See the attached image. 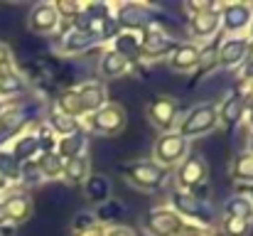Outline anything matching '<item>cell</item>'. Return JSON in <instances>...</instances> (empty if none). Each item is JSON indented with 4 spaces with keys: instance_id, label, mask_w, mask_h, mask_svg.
Wrapping results in <instances>:
<instances>
[{
    "instance_id": "obj_8",
    "label": "cell",
    "mask_w": 253,
    "mask_h": 236,
    "mask_svg": "<svg viewBox=\"0 0 253 236\" xmlns=\"http://www.w3.org/2000/svg\"><path fill=\"white\" fill-rule=\"evenodd\" d=\"M150 116H153V121L158 126H163V128L169 126L174 121V101L168 98V96H158L153 101V106H150Z\"/></svg>"
},
{
    "instance_id": "obj_25",
    "label": "cell",
    "mask_w": 253,
    "mask_h": 236,
    "mask_svg": "<svg viewBox=\"0 0 253 236\" xmlns=\"http://www.w3.org/2000/svg\"><path fill=\"white\" fill-rule=\"evenodd\" d=\"M116 49H118L121 57H130V54H135L140 49V40L135 35H121L116 40Z\"/></svg>"
},
{
    "instance_id": "obj_19",
    "label": "cell",
    "mask_w": 253,
    "mask_h": 236,
    "mask_svg": "<svg viewBox=\"0 0 253 236\" xmlns=\"http://www.w3.org/2000/svg\"><path fill=\"white\" fill-rule=\"evenodd\" d=\"M174 204H177L182 212L192 214V217H199V214L207 212L204 202H202L199 197H194V194H174Z\"/></svg>"
},
{
    "instance_id": "obj_12",
    "label": "cell",
    "mask_w": 253,
    "mask_h": 236,
    "mask_svg": "<svg viewBox=\"0 0 253 236\" xmlns=\"http://www.w3.org/2000/svg\"><path fill=\"white\" fill-rule=\"evenodd\" d=\"M91 42H96V35H93L91 30H72V32L64 37V49L79 52V49H86Z\"/></svg>"
},
{
    "instance_id": "obj_1",
    "label": "cell",
    "mask_w": 253,
    "mask_h": 236,
    "mask_svg": "<svg viewBox=\"0 0 253 236\" xmlns=\"http://www.w3.org/2000/svg\"><path fill=\"white\" fill-rule=\"evenodd\" d=\"M214 126H216L214 106H197L182 123V136H202V133H209Z\"/></svg>"
},
{
    "instance_id": "obj_32",
    "label": "cell",
    "mask_w": 253,
    "mask_h": 236,
    "mask_svg": "<svg viewBox=\"0 0 253 236\" xmlns=\"http://www.w3.org/2000/svg\"><path fill=\"white\" fill-rule=\"evenodd\" d=\"M103 219H116V217H121V207L118 204H106V207H101V212H98Z\"/></svg>"
},
{
    "instance_id": "obj_30",
    "label": "cell",
    "mask_w": 253,
    "mask_h": 236,
    "mask_svg": "<svg viewBox=\"0 0 253 236\" xmlns=\"http://www.w3.org/2000/svg\"><path fill=\"white\" fill-rule=\"evenodd\" d=\"M52 126H54L59 133H69V136H72V131L77 128V121H74V118H69V116L57 113V116H52Z\"/></svg>"
},
{
    "instance_id": "obj_28",
    "label": "cell",
    "mask_w": 253,
    "mask_h": 236,
    "mask_svg": "<svg viewBox=\"0 0 253 236\" xmlns=\"http://www.w3.org/2000/svg\"><path fill=\"white\" fill-rule=\"evenodd\" d=\"M241 111H244V101L241 98H229L224 103V121L226 123H236L241 118Z\"/></svg>"
},
{
    "instance_id": "obj_24",
    "label": "cell",
    "mask_w": 253,
    "mask_h": 236,
    "mask_svg": "<svg viewBox=\"0 0 253 236\" xmlns=\"http://www.w3.org/2000/svg\"><path fill=\"white\" fill-rule=\"evenodd\" d=\"M22 89H25V81L17 74H2L0 77V96H12V94H20Z\"/></svg>"
},
{
    "instance_id": "obj_18",
    "label": "cell",
    "mask_w": 253,
    "mask_h": 236,
    "mask_svg": "<svg viewBox=\"0 0 253 236\" xmlns=\"http://www.w3.org/2000/svg\"><path fill=\"white\" fill-rule=\"evenodd\" d=\"M226 214H229V219L249 222L251 214H253V207L249 204V199H244V197H234L231 202H226Z\"/></svg>"
},
{
    "instance_id": "obj_38",
    "label": "cell",
    "mask_w": 253,
    "mask_h": 236,
    "mask_svg": "<svg viewBox=\"0 0 253 236\" xmlns=\"http://www.w3.org/2000/svg\"><path fill=\"white\" fill-rule=\"evenodd\" d=\"M251 194H253V189H251Z\"/></svg>"
},
{
    "instance_id": "obj_14",
    "label": "cell",
    "mask_w": 253,
    "mask_h": 236,
    "mask_svg": "<svg viewBox=\"0 0 253 236\" xmlns=\"http://www.w3.org/2000/svg\"><path fill=\"white\" fill-rule=\"evenodd\" d=\"M216 25H219V15L216 12H202V15H197L192 20V32L199 35V37H207V35H211L216 30Z\"/></svg>"
},
{
    "instance_id": "obj_5",
    "label": "cell",
    "mask_w": 253,
    "mask_h": 236,
    "mask_svg": "<svg viewBox=\"0 0 253 236\" xmlns=\"http://www.w3.org/2000/svg\"><path fill=\"white\" fill-rule=\"evenodd\" d=\"M184 148H187V143H184L182 136H163L155 153L163 162H174V160H179L184 155Z\"/></svg>"
},
{
    "instance_id": "obj_26",
    "label": "cell",
    "mask_w": 253,
    "mask_h": 236,
    "mask_svg": "<svg viewBox=\"0 0 253 236\" xmlns=\"http://www.w3.org/2000/svg\"><path fill=\"white\" fill-rule=\"evenodd\" d=\"M84 143H86V138H84V136H82V133H72L69 138H64V141H62V145H59V150H62L64 155L77 157V155H79V150L84 148Z\"/></svg>"
},
{
    "instance_id": "obj_7",
    "label": "cell",
    "mask_w": 253,
    "mask_h": 236,
    "mask_svg": "<svg viewBox=\"0 0 253 236\" xmlns=\"http://www.w3.org/2000/svg\"><path fill=\"white\" fill-rule=\"evenodd\" d=\"M251 22V7L249 5H241V2H234L224 10V25L229 30H241Z\"/></svg>"
},
{
    "instance_id": "obj_20",
    "label": "cell",
    "mask_w": 253,
    "mask_h": 236,
    "mask_svg": "<svg viewBox=\"0 0 253 236\" xmlns=\"http://www.w3.org/2000/svg\"><path fill=\"white\" fill-rule=\"evenodd\" d=\"M79 98V103H82V108L84 111H88V108H96V106H101L103 103V89L98 86V84H88V86H84L82 89V94L77 96Z\"/></svg>"
},
{
    "instance_id": "obj_27",
    "label": "cell",
    "mask_w": 253,
    "mask_h": 236,
    "mask_svg": "<svg viewBox=\"0 0 253 236\" xmlns=\"http://www.w3.org/2000/svg\"><path fill=\"white\" fill-rule=\"evenodd\" d=\"M86 167H88V162H86V157L77 155L72 157V162H69V167H67V175H69V182H82L86 177Z\"/></svg>"
},
{
    "instance_id": "obj_31",
    "label": "cell",
    "mask_w": 253,
    "mask_h": 236,
    "mask_svg": "<svg viewBox=\"0 0 253 236\" xmlns=\"http://www.w3.org/2000/svg\"><path fill=\"white\" fill-rule=\"evenodd\" d=\"M236 175L241 180H253V155H244L236 165Z\"/></svg>"
},
{
    "instance_id": "obj_21",
    "label": "cell",
    "mask_w": 253,
    "mask_h": 236,
    "mask_svg": "<svg viewBox=\"0 0 253 236\" xmlns=\"http://www.w3.org/2000/svg\"><path fill=\"white\" fill-rule=\"evenodd\" d=\"M40 148V136H25V138H20L17 143H15V148H12V157L20 162V160H27V157H32V153Z\"/></svg>"
},
{
    "instance_id": "obj_34",
    "label": "cell",
    "mask_w": 253,
    "mask_h": 236,
    "mask_svg": "<svg viewBox=\"0 0 253 236\" xmlns=\"http://www.w3.org/2000/svg\"><path fill=\"white\" fill-rule=\"evenodd\" d=\"M7 222V212H5V207H2V202H0V227Z\"/></svg>"
},
{
    "instance_id": "obj_4",
    "label": "cell",
    "mask_w": 253,
    "mask_h": 236,
    "mask_svg": "<svg viewBox=\"0 0 253 236\" xmlns=\"http://www.w3.org/2000/svg\"><path fill=\"white\" fill-rule=\"evenodd\" d=\"M121 126H123V111L118 106H108V108L98 111L93 118V128L101 133H116Z\"/></svg>"
},
{
    "instance_id": "obj_15",
    "label": "cell",
    "mask_w": 253,
    "mask_h": 236,
    "mask_svg": "<svg viewBox=\"0 0 253 236\" xmlns=\"http://www.w3.org/2000/svg\"><path fill=\"white\" fill-rule=\"evenodd\" d=\"M108 192H111V185H108L106 177H101V175L88 177V182H86V197H88V199L103 202V199L108 197Z\"/></svg>"
},
{
    "instance_id": "obj_9",
    "label": "cell",
    "mask_w": 253,
    "mask_h": 236,
    "mask_svg": "<svg viewBox=\"0 0 253 236\" xmlns=\"http://www.w3.org/2000/svg\"><path fill=\"white\" fill-rule=\"evenodd\" d=\"M246 49H249V42H246V40H229V42L221 47L219 59H221L224 67H234V64H239V62L244 59Z\"/></svg>"
},
{
    "instance_id": "obj_22",
    "label": "cell",
    "mask_w": 253,
    "mask_h": 236,
    "mask_svg": "<svg viewBox=\"0 0 253 236\" xmlns=\"http://www.w3.org/2000/svg\"><path fill=\"white\" fill-rule=\"evenodd\" d=\"M172 47H174V42L169 40L168 35H163V32H150V37L145 40V49L150 54H165Z\"/></svg>"
},
{
    "instance_id": "obj_29",
    "label": "cell",
    "mask_w": 253,
    "mask_h": 236,
    "mask_svg": "<svg viewBox=\"0 0 253 236\" xmlns=\"http://www.w3.org/2000/svg\"><path fill=\"white\" fill-rule=\"evenodd\" d=\"M40 170L47 175V177H54L59 170H62V160L57 155H44L42 157V162H40Z\"/></svg>"
},
{
    "instance_id": "obj_13",
    "label": "cell",
    "mask_w": 253,
    "mask_h": 236,
    "mask_svg": "<svg viewBox=\"0 0 253 236\" xmlns=\"http://www.w3.org/2000/svg\"><path fill=\"white\" fill-rule=\"evenodd\" d=\"M197 62H199V49L192 47V45L179 47V49L174 52V57H172V67H174V69H192Z\"/></svg>"
},
{
    "instance_id": "obj_2",
    "label": "cell",
    "mask_w": 253,
    "mask_h": 236,
    "mask_svg": "<svg viewBox=\"0 0 253 236\" xmlns=\"http://www.w3.org/2000/svg\"><path fill=\"white\" fill-rule=\"evenodd\" d=\"M128 175H130V182L143 189H155L163 182V170L150 162H138V165L128 167Z\"/></svg>"
},
{
    "instance_id": "obj_3",
    "label": "cell",
    "mask_w": 253,
    "mask_h": 236,
    "mask_svg": "<svg viewBox=\"0 0 253 236\" xmlns=\"http://www.w3.org/2000/svg\"><path fill=\"white\" fill-rule=\"evenodd\" d=\"M30 27L37 32H49L57 27V7L54 5H37L30 15Z\"/></svg>"
},
{
    "instance_id": "obj_11",
    "label": "cell",
    "mask_w": 253,
    "mask_h": 236,
    "mask_svg": "<svg viewBox=\"0 0 253 236\" xmlns=\"http://www.w3.org/2000/svg\"><path fill=\"white\" fill-rule=\"evenodd\" d=\"M2 207H5V212H7V219H15V222H22V219H27V214H30V199H27L25 194L10 197L7 202H2Z\"/></svg>"
},
{
    "instance_id": "obj_6",
    "label": "cell",
    "mask_w": 253,
    "mask_h": 236,
    "mask_svg": "<svg viewBox=\"0 0 253 236\" xmlns=\"http://www.w3.org/2000/svg\"><path fill=\"white\" fill-rule=\"evenodd\" d=\"M179 177H182V185H189V187L202 185L204 177H207V162H204L199 155H192L187 162H184Z\"/></svg>"
},
{
    "instance_id": "obj_16",
    "label": "cell",
    "mask_w": 253,
    "mask_h": 236,
    "mask_svg": "<svg viewBox=\"0 0 253 236\" xmlns=\"http://www.w3.org/2000/svg\"><path fill=\"white\" fill-rule=\"evenodd\" d=\"M148 227H150V232L158 236H168L174 227H177V219H174V214H165V212H158V214H153L150 217V222H148Z\"/></svg>"
},
{
    "instance_id": "obj_33",
    "label": "cell",
    "mask_w": 253,
    "mask_h": 236,
    "mask_svg": "<svg viewBox=\"0 0 253 236\" xmlns=\"http://www.w3.org/2000/svg\"><path fill=\"white\" fill-rule=\"evenodd\" d=\"M7 59H10V52H7V47L0 42V67H5V64H7Z\"/></svg>"
},
{
    "instance_id": "obj_17",
    "label": "cell",
    "mask_w": 253,
    "mask_h": 236,
    "mask_svg": "<svg viewBox=\"0 0 253 236\" xmlns=\"http://www.w3.org/2000/svg\"><path fill=\"white\" fill-rule=\"evenodd\" d=\"M126 67H128V62H126L118 52H108V54L101 59V72H103L106 77H121V74L126 72Z\"/></svg>"
},
{
    "instance_id": "obj_35",
    "label": "cell",
    "mask_w": 253,
    "mask_h": 236,
    "mask_svg": "<svg viewBox=\"0 0 253 236\" xmlns=\"http://www.w3.org/2000/svg\"><path fill=\"white\" fill-rule=\"evenodd\" d=\"M0 113H2V101H0Z\"/></svg>"
},
{
    "instance_id": "obj_37",
    "label": "cell",
    "mask_w": 253,
    "mask_h": 236,
    "mask_svg": "<svg viewBox=\"0 0 253 236\" xmlns=\"http://www.w3.org/2000/svg\"><path fill=\"white\" fill-rule=\"evenodd\" d=\"M251 123H253V116H251Z\"/></svg>"
},
{
    "instance_id": "obj_10",
    "label": "cell",
    "mask_w": 253,
    "mask_h": 236,
    "mask_svg": "<svg viewBox=\"0 0 253 236\" xmlns=\"http://www.w3.org/2000/svg\"><path fill=\"white\" fill-rule=\"evenodd\" d=\"M145 22H148V10H145V7H140V5H123V7H121L118 25L138 27V25H145Z\"/></svg>"
},
{
    "instance_id": "obj_23",
    "label": "cell",
    "mask_w": 253,
    "mask_h": 236,
    "mask_svg": "<svg viewBox=\"0 0 253 236\" xmlns=\"http://www.w3.org/2000/svg\"><path fill=\"white\" fill-rule=\"evenodd\" d=\"M0 175L5 180H17L20 177V162L10 153H2V150H0Z\"/></svg>"
},
{
    "instance_id": "obj_36",
    "label": "cell",
    "mask_w": 253,
    "mask_h": 236,
    "mask_svg": "<svg viewBox=\"0 0 253 236\" xmlns=\"http://www.w3.org/2000/svg\"><path fill=\"white\" fill-rule=\"evenodd\" d=\"M251 148H253V138H251Z\"/></svg>"
}]
</instances>
